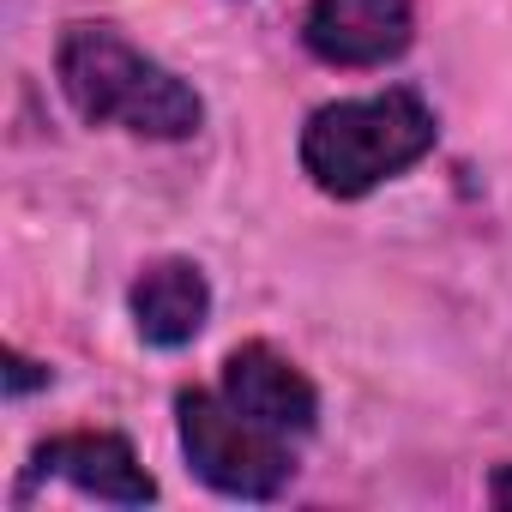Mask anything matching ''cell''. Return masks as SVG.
Returning a JSON list of instances; mask_svg holds the SVG:
<instances>
[{
	"label": "cell",
	"mask_w": 512,
	"mask_h": 512,
	"mask_svg": "<svg viewBox=\"0 0 512 512\" xmlns=\"http://www.w3.org/2000/svg\"><path fill=\"white\" fill-rule=\"evenodd\" d=\"M61 97L91 127H127L139 139H187L205 121L193 85H181L163 61L133 49L115 25H67L55 49Z\"/></svg>",
	"instance_id": "obj_1"
},
{
	"label": "cell",
	"mask_w": 512,
	"mask_h": 512,
	"mask_svg": "<svg viewBox=\"0 0 512 512\" xmlns=\"http://www.w3.org/2000/svg\"><path fill=\"white\" fill-rule=\"evenodd\" d=\"M434 139H440V121L422 103V91L392 85L380 97H344L314 109L302 127V169L320 193L362 199L380 181L404 175L410 163H422Z\"/></svg>",
	"instance_id": "obj_2"
},
{
	"label": "cell",
	"mask_w": 512,
	"mask_h": 512,
	"mask_svg": "<svg viewBox=\"0 0 512 512\" xmlns=\"http://www.w3.org/2000/svg\"><path fill=\"white\" fill-rule=\"evenodd\" d=\"M175 422H181V452H187L193 476L205 488L229 494V500H272L296 476V464L278 446V434L260 428L253 416H241L229 398L181 392L175 398Z\"/></svg>",
	"instance_id": "obj_3"
},
{
	"label": "cell",
	"mask_w": 512,
	"mask_h": 512,
	"mask_svg": "<svg viewBox=\"0 0 512 512\" xmlns=\"http://www.w3.org/2000/svg\"><path fill=\"white\" fill-rule=\"evenodd\" d=\"M410 0H314L302 37L326 67H386L410 49Z\"/></svg>",
	"instance_id": "obj_4"
},
{
	"label": "cell",
	"mask_w": 512,
	"mask_h": 512,
	"mask_svg": "<svg viewBox=\"0 0 512 512\" xmlns=\"http://www.w3.org/2000/svg\"><path fill=\"white\" fill-rule=\"evenodd\" d=\"M223 398L241 416H253L260 428H272V434H308L314 416H320L314 380L290 356H278L272 344L229 350V362H223Z\"/></svg>",
	"instance_id": "obj_5"
},
{
	"label": "cell",
	"mask_w": 512,
	"mask_h": 512,
	"mask_svg": "<svg viewBox=\"0 0 512 512\" xmlns=\"http://www.w3.org/2000/svg\"><path fill=\"white\" fill-rule=\"evenodd\" d=\"M37 476H61L79 494H97L109 506H145L157 500L151 470L139 464L127 434H55L37 446Z\"/></svg>",
	"instance_id": "obj_6"
},
{
	"label": "cell",
	"mask_w": 512,
	"mask_h": 512,
	"mask_svg": "<svg viewBox=\"0 0 512 512\" xmlns=\"http://www.w3.org/2000/svg\"><path fill=\"white\" fill-rule=\"evenodd\" d=\"M133 326L151 350H181L205 332L211 314V284L193 260H157L133 278Z\"/></svg>",
	"instance_id": "obj_7"
},
{
	"label": "cell",
	"mask_w": 512,
	"mask_h": 512,
	"mask_svg": "<svg viewBox=\"0 0 512 512\" xmlns=\"http://www.w3.org/2000/svg\"><path fill=\"white\" fill-rule=\"evenodd\" d=\"M37 386H49V368L31 362V356H19V350H7V392L25 398V392H37Z\"/></svg>",
	"instance_id": "obj_8"
},
{
	"label": "cell",
	"mask_w": 512,
	"mask_h": 512,
	"mask_svg": "<svg viewBox=\"0 0 512 512\" xmlns=\"http://www.w3.org/2000/svg\"><path fill=\"white\" fill-rule=\"evenodd\" d=\"M488 494H494L500 506H512V464H500V470H494V482H488Z\"/></svg>",
	"instance_id": "obj_9"
}]
</instances>
